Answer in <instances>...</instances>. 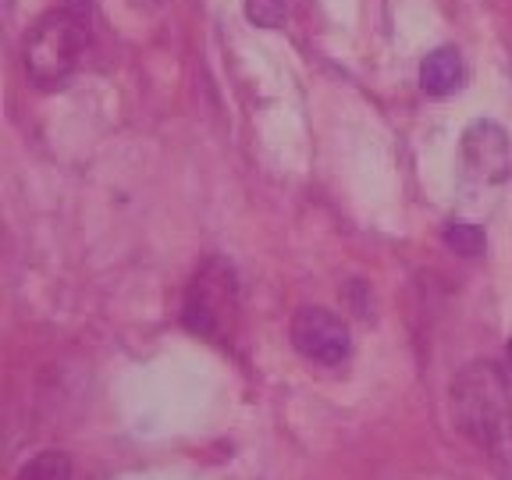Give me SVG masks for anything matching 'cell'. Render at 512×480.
<instances>
[{"mask_svg": "<svg viewBox=\"0 0 512 480\" xmlns=\"http://www.w3.org/2000/svg\"><path fill=\"white\" fill-rule=\"evenodd\" d=\"M246 18L264 29H278L288 18V4L285 0H246Z\"/></svg>", "mask_w": 512, "mask_h": 480, "instance_id": "cell-9", "label": "cell"}, {"mask_svg": "<svg viewBox=\"0 0 512 480\" xmlns=\"http://www.w3.org/2000/svg\"><path fill=\"white\" fill-rule=\"evenodd\" d=\"M239 274L224 256H207L182 299V320L207 342H232L239 331Z\"/></svg>", "mask_w": 512, "mask_h": 480, "instance_id": "cell-3", "label": "cell"}, {"mask_svg": "<svg viewBox=\"0 0 512 480\" xmlns=\"http://www.w3.org/2000/svg\"><path fill=\"white\" fill-rule=\"evenodd\" d=\"M89 43V0H68L61 8L36 18L25 36V75L40 89H61L79 68Z\"/></svg>", "mask_w": 512, "mask_h": 480, "instance_id": "cell-2", "label": "cell"}, {"mask_svg": "<svg viewBox=\"0 0 512 480\" xmlns=\"http://www.w3.org/2000/svg\"><path fill=\"white\" fill-rule=\"evenodd\" d=\"M15 480H72V459L61 448H43L18 470Z\"/></svg>", "mask_w": 512, "mask_h": 480, "instance_id": "cell-7", "label": "cell"}, {"mask_svg": "<svg viewBox=\"0 0 512 480\" xmlns=\"http://www.w3.org/2000/svg\"><path fill=\"white\" fill-rule=\"evenodd\" d=\"M466 82V64L456 47H438L420 64V89L427 96H452Z\"/></svg>", "mask_w": 512, "mask_h": 480, "instance_id": "cell-6", "label": "cell"}, {"mask_svg": "<svg viewBox=\"0 0 512 480\" xmlns=\"http://www.w3.org/2000/svg\"><path fill=\"white\" fill-rule=\"evenodd\" d=\"M452 416L491 470L512 480V395L498 363L473 360L459 370L452 381Z\"/></svg>", "mask_w": 512, "mask_h": 480, "instance_id": "cell-1", "label": "cell"}, {"mask_svg": "<svg viewBox=\"0 0 512 480\" xmlns=\"http://www.w3.org/2000/svg\"><path fill=\"white\" fill-rule=\"evenodd\" d=\"M288 335H292L299 356H306L310 363H324V367H338L352 352L349 324L324 306H299L288 324Z\"/></svg>", "mask_w": 512, "mask_h": 480, "instance_id": "cell-4", "label": "cell"}, {"mask_svg": "<svg viewBox=\"0 0 512 480\" xmlns=\"http://www.w3.org/2000/svg\"><path fill=\"white\" fill-rule=\"evenodd\" d=\"M463 164L477 182L502 185L512 175V146L498 121L477 118L463 132Z\"/></svg>", "mask_w": 512, "mask_h": 480, "instance_id": "cell-5", "label": "cell"}, {"mask_svg": "<svg viewBox=\"0 0 512 480\" xmlns=\"http://www.w3.org/2000/svg\"><path fill=\"white\" fill-rule=\"evenodd\" d=\"M445 246L456 249V253H463V256H480L484 253V246H488V239H484V232H480L477 224L448 221L445 224Z\"/></svg>", "mask_w": 512, "mask_h": 480, "instance_id": "cell-8", "label": "cell"}, {"mask_svg": "<svg viewBox=\"0 0 512 480\" xmlns=\"http://www.w3.org/2000/svg\"><path fill=\"white\" fill-rule=\"evenodd\" d=\"M505 356H509V367H512V338H509V349H505Z\"/></svg>", "mask_w": 512, "mask_h": 480, "instance_id": "cell-10", "label": "cell"}]
</instances>
